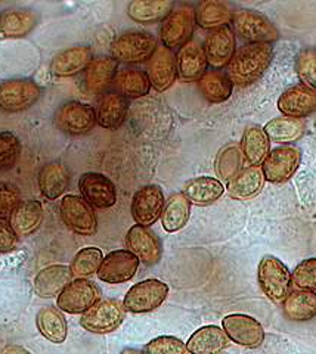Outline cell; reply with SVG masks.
<instances>
[{
	"label": "cell",
	"instance_id": "6da1fadb",
	"mask_svg": "<svg viewBox=\"0 0 316 354\" xmlns=\"http://www.w3.org/2000/svg\"><path fill=\"white\" fill-rule=\"evenodd\" d=\"M274 48L270 44H245L239 48L227 65V77L236 86L256 83L270 66Z\"/></svg>",
	"mask_w": 316,
	"mask_h": 354
},
{
	"label": "cell",
	"instance_id": "7a4b0ae2",
	"mask_svg": "<svg viewBox=\"0 0 316 354\" xmlns=\"http://www.w3.org/2000/svg\"><path fill=\"white\" fill-rule=\"evenodd\" d=\"M195 24V8L189 3H180L171 9V12L161 21L160 39L162 46L169 49L182 48L191 41Z\"/></svg>",
	"mask_w": 316,
	"mask_h": 354
},
{
	"label": "cell",
	"instance_id": "3957f363",
	"mask_svg": "<svg viewBox=\"0 0 316 354\" xmlns=\"http://www.w3.org/2000/svg\"><path fill=\"white\" fill-rule=\"evenodd\" d=\"M232 31L248 44H270L279 39V31L268 17L250 9H243L234 15Z\"/></svg>",
	"mask_w": 316,
	"mask_h": 354
},
{
	"label": "cell",
	"instance_id": "277c9868",
	"mask_svg": "<svg viewBox=\"0 0 316 354\" xmlns=\"http://www.w3.org/2000/svg\"><path fill=\"white\" fill-rule=\"evenodd\" d=\"M157 39L147 31H127L111 43V58L117 62L140 64L157 50Z\"/></svg>",
	"mask_w": 316,
	"mask_h": 354
},
{
	"label": "cell",
	"instance_id": "5b68a950",
	"mask_svg": "<svg viewBox=\"0 0 316 354\" xmlns=\"http://www.w3.org/2000/svg\"><path fill=\"white\" fill-rule=\"evenodd\" d=\"M257 279L261 291L277 303L286 300L292 285L288 268L274 256H265L260 260Z\"/></svg>",
	"mask_w": 316,
	"mask_h": 354
},
{
	"label": "cell",
	"instance_id": "8992f818",
	"mask_svg": "<svg viewBox=\"0 0 316 354\" xmlns=\"http://www.w3.org/2000/svg\"><path fill=\"white\" fill-rule=\"evenodd\" d=\"M124 306L118 300H102L82 315L80 325L92 334H110L124 320Z\"/></svg>",
	"mask_w": 316,
	"mask_h": 354
},
{
	"label": "cell",
	"instance_id": "52a82bcc",
	"mask_svg": "<svg viewBox=\"0 0 316 354\" xmlns=\"http://www.w3.org/2000/svg\"><path fill=\"white\" fill-rule=\"evenodd\" d=\"M167 295V283L158 279H147L130 288L123 300V306L127 312L148 313L165 303Z\"/></svg>",
	"mask_w": 316,
	"mask_h": 354
},
{
	"label": "cell",
	"instance_id": "ba28073f",
	"mask_svg": "<svg viewBox=\"0 0 316 354\" xmlns=\"http://www.w3.org/2000/svg\"><path fill=\"white\" fill-rule=\"evenodd\" d=\"M100 288L86 278L71 281L58 295L57 306L61 312L70 315H83L100 301Z\"/></svg>",
	"mask_w": 316,
	"mask_h": 354
},
{
	"label": "cell",
	"instance_id": "9c48e42d",
	"mask_svg": "<svg viewBox=\"0 0 316 354\" xmlns=\"http://www.w3.org/2000/svg\"><path fill=\"white\" fill-rule=\"evenodd\" d=\"M41 91L30 79H12L0 83V109L6 113H21L35 105Z\"/></svg>",
	"mask_w": 316,
	"mask_h": 354
},
{
	"label": "cell",
	"instance_id": "30bf717a",
	"mask_svg": "<svg viewBox=\"0 0 316 354\" xmlns=\"http://www.w3.org/2000/svg\"><path fill=\"white\" fill-rule=\"evenodd\" d=\"M61 218L74 234L83 236H92L96 234L97 220L92 207L83 198L67 195L62 198L59 205Z\"/></svg>",
	"mask_w": 316,
	"mask_h": 354
},
{
	"label": "cell",
	"instance_id": "8fae6325",
	"mask_svg": "<svg viewBox=\"0 0 316 354\" xmlns=\"http://www.w3.org/2000/svg\"><path fill=\"white\" fill-rule=\"evenodd\" d=\"M53 121L61 131L71 136H80L95 127L96 115L92 106L77 101H70L57 109Z\"/></svg>",
	"mask_w": 316,
	"mask_h": 354
},
{
	"label": "cell",
	"instance_id": "7c38bea8",
	"mask_svg": "<svg viewBox=\"0 0 316 354\" xmlns=\"http://www.w3.org/2000/svg\"><path fill=\"white\" fill-rule=\"evenodd\" d=\"M301 162V152L296 147H279L270 151L261 164L265 180L270 183L288 182Z\"/></svg>",
	"mask_w": 316,
	"mask_h": 354
},
{
	"label": "cell",
	"instance_id": "4fadbf2b",
	"mask_svg": "<svg viewBox=\"0 0 316 354\" xmlns=\"http://www.w3.org/2000/svg\"><path fill=\"white\" fill-rule=\"evenodd\" d=\"M222 326L227 338L241 347L257 348L265 341L263 326L252 316L230 315L222 320Z\"/></svg>",
	"mask_w": 316,
	"mask_h": 354
},
{
	"label": "cell",
	"instance_id": "5bb4252c",
	"mask_svg": "<svg viewBox=\"0 0 316 354\" xmlns=\"http://www.w3.org/2000/svg\"><path fill=\"white\" fill-rule=\"evenodd\" d=\"M165 205V194L158 185L144 186L133 195L132 217L136 225L149 227L161 217Z\"/></svg>",
	"mask_w": 316,
	"mask_h": 354
},
{
	"label": "cell",
	"instance_id": "9a60e30c",
	"mask_svg": "<svg viewBox=\"0 0 316 354\" xmlns=\"http://www.w3.org/2000/svg\"><path fill=\"white\" fill-rule=\"evenodd\" d=\"M139 259L129 250H118L106 254L101 268L97 270V278L105 283H124L133 279L139 269Z\"/></svg>",
	"mask_w": 316,
	"mask_h": 354
},
{
	"label": "cell",
	"instance_id": "2e32d148",
	"mask_svg": "<svg viewBox=\"0 0 316 354\" xmlns=\"http://www.w3.org/2000/svg\"><path fill=\"white\" fill-rule=\"evenodd\" d=\"M235 35L232 28L222 27L210 31L204 40V53L213 70H222L230 65L236 52Z\"/></svg>",
	"mask_w": 316,
	"mask_h": 354
},
{
	"label": "cell",
	"instance_id": "e0dca14e",
	"mask_svg": "<svg viewBox=\"0 0 316 354\" xmlns=\"http://www.w3.org/2000/svg\"><path fill=\"white\" fill-rule=\"evenodd\" d=\"M79 191L84 201L95 208H110L117 203L114 183L101 173H84L79 180Z\"/></svg>",
	"mask_w": 316,
	"mask_h": 354
},
{
	"label": "cell",
	"instance_id": "ac0fdd59",
	"mask_svg": "<svg viewBox=\"0 0 316 354\" xmlns=\"http://www.w3.org/2000/svg\"><path fill=\"white\" fill-rule=\"evenodd\" d=\"M148 79L157 92H166L178 79L176 55L166 46H158L148 61Z\"/></svg>",
	"mask_w": 316,
	"mask_h": 354
},
{
	"label": "cell",
	"instance_id": "d6986e66",
	"mask_svg": "<svg viewBox=\"0 0 316 354\" xmlns=\"http://www.w3.org/2000/svg\"><path fill=\"white\" fill-rule=\"evenodd\" d=\"M126 243L130 252L148 266H154L161 260V242L154 232L148 227L135 225L129 229L126 235Z\"/></svg>",
	"mask_w": 316,
	"mask_h": 354
},
{
	"label": "cell",
	"instance_id": "ffe728a7",
	"mask_svg": "<svg viewBox=\"0 0 316 354\" xmlns=\"http://www.w3.org/2000/svg\"><path fill=\"white\" fill-rule=\"evenodd\" d=\"M278 109L284 117L301 120L316 111V91L297 84L282 93L278 99Z\"/></svg>",
	"mask_w": 316,
	"mask_h": 354
},
{
	"label": "cell",
	"instance_id": "44dd1931",
	"mask_svg": "<svg viewBox=\"0 0 316 354\" xmlns=\"http://www.w3.org/2000/svg\"><path fill=\"white\" fill-rule=\"evenodd\" d=\"M129 109L127 99L117 91L105 92L97 101L95 115L96 123L106 130H117L124 123Z\"/></svg>",
	"mask_w": 316,
	"mask_h": 354
},
{
	"label": "cell",
	"instance_id": "7402d4cb",
	"mask_svg": "<svg viewBox=\"0 0 316 354\" xmlns=\"http://www.w3.org/2000/svg\"><path fill=\"white\" fill-rule=\"evenodd\" d=\"M39 22L35 10L10 8L0 14V39H23L36 28Z\"/></svg>",
	"mask_w": 316,
	"mask_h": 354
},
{
	"label": "cell",
	"instance_id": "603a6c76",
	"mask_svg": "<svg viewBox=\"0 0 316 354\" xmlns=\"http://www.w3.org/2000/svg\"><path fill=\"white\" fill-rule=\"evenodd\" d=\"M118 62L111 57H100L92 59L83 74L84 91L91 95L105 93L117 75Z\"/></svg>",
	"mask_w": 316,
	"mask_h": 354
},
{
	"label": "cell",
	"instance_id": "cb8c5ba5",
	"mask_svg": "<svg viewBox=\"0 0 316 354\" xmlns=\"http://www.w3.org/2000/svg\"><path fill=\"white\" fill-rule=\"evenodd\" d=\"M178 75L185 82L200 80L207 71V58L203 44L197 40H191L179 49L176 55Z\"/></svg>",
	"mask_w": 316,
	"mask_h": 354
},
{
	"label": "cell",
	"instance_id": "d4e9b609",
	"mask_svg": "<svg viewBox=\"0 0 316 354\" xmlns=\"http://www.w3.org/2000/svg\"><path fill=\"white\" fill-rule=\"evenodd\" d=\"M71 278L73 274L70 268L64 264H53L41 269L36 274L32 288H35L36 295L41 298H52L65 290V286L71 282Z\"/></svg>",
	"mask_w": 316,
	"mask_h": 354
},
{
	"label": "cell",
	"instance_id": "484cf974",
	"mask_svg": "<svg viewBox=\"0 0 316 354\" xmlns=\"http://www.w3.org/2000/svg\"><path fill=\"white\" fill-rule=\"evenodd\" d=\"M92 49L87 46L68 48L59 52L52 59L50 71L57 77H73L82 71H86L87 66L92 62Z\"/></svg>",
	"mask_w": 316,
	"mask_h": 354
},
{
	"label": "cell",
	"instance_id": "4316f807",
	"mask_svg": "<svg viewBox=\"0 0 316 354\" xmlns=\"http://www.w3.org/2000/svg\"><path fill=\"white\" fill-rule=\"evenodd\" d=\"M230 341L222 328L209 325L194 332L187 342V350L189 354H221L230 346Z\"/></svg>",
	"mask_w": 316,
	"mask_h": 354
},
{
	"label": "cell",
	"instance_id": "83f0119b",
	"mask_svg": "<svg viewBox=\"0 0 316 354\" xmlns=\"http://www.w3.org/2000/svg\"><path fill=\"white\" fill-rule=\"evenodd\" d=\"M225 192V186L221 180L214 177L201 176L191 179L185 183L182 194L187 196L188 201L195 205H212L219 199Z\"/></svg>",
	"mask_w": 316,
	"mask_h": 354
},
{
	"label": "cell",
	"instance_id": "f1b7e54d",
	"mask_svg": "<svg viewBox=\"0 0 316 354\" xmlns=\"http://www.w3.org/2000/svg\"><path fill=\"white\" fill-rule=\"evenodd\" d=\"M43 220V208L39 201L28 199L21 201L14 213L9 217V226L17 234V236H28L40 227Z\"/></svg>",
	"mask_w": 316,
	"mask_h": 354
},
{
	"label": "cell",
	"instance_id": "f546056e",
	"mask_svg": "<svg viewBox=\"0 0 316 354\" xmlns=\"http://www.w3.org/2000/svg\"><path fill=\"white\" fill-rule=\"evenodd\" d=\"M70 183V174L65 165L59 161H52L43 165L39 171V187L41 195L48 199H57Z\"/></svg>",
	"mask_w": 316,
	"mask_h": 354
},
{
	"label": "cell",
	"instance_id": "4dcf8cb0",
	"mask_svg": "<svg viewBox=\"0 0 316 354\" xmlns=\"http://www.w3.org/2000/svg\"><path fill=\"white\" fill-rule=\"evenodd\" d=\"M195 19L201 28L213 31L227 27L234 19V14L230 5L221 0H203L195 8Z\"/></svg>",
	"mask_w": 316,
	"mask_h": 354
},
{
	"label": "cell",
	"instance_id": "1f68e13d",
	"mask_svg": "<svg viewBox=\"0 0 316 354\" xmlns=\"http://www.w3.org/2000/svg\"><path fill=\"white\" fill-rule=\"evenodd\" d=\"M36 324L40 334L53 344H62L68 335V325L58 307L46 306L39 310Z\"/></svg>",
	"mask_w": 316,
	"mask_h": 354
},
{
	"label": "cell",
	"instance_id": "d6a6232c",
	"mask_svg": "<svg viewBox=\"0 0 316 354\" xmlns=\"http://www.w3.org/2000/svg\"><path fill=\"white\" fill-rule=\"evenodd\" d=\"M241 152L252 167H259L263 164L270 152V140L265 130L259 126L248 127L243 135Z\"/></svg>",
	"mask_w": 316,
	"mask_h": 354
},
{
	"label": "cell",
	"instance_id": "836d02e7",
	"mask_svg": "<svg viewBox=\"0 0 316 354\" xmlns=\"http://www.w3.org/2000/svg\"><path fill=\"white\" fill-rule=\"evenodd\" d=\"M173 8L171 0H133L127 5V15L139 24H154L165 19Z\"/></svg>",
	"mask_w": 316,
	"mask_h": 354
},
{
	"label": "cell",
	"instance_id": "e575fe53",
	"mask_svg": "<svg viewBox=\"0 0 316 354\" xmlns=\"http://www.w3.org/2000/svg\"><path fill=\"white\" fill-rule=\"evenodd\" d=\"M201 95L212 104H221L227 101L232 95V82L226 73L221 70L205 71L198 80Z\"/></svg>",
	"mask_w": 316,
	"mask_h": 354
},
{
	"label": "cell",
	"instance_id": "d590c367",
	"mask_svg": "<svg viewBox=\"0 0 316 354\" xmlns=\"http://www.w3.org/2000/svg\"><path fill=\"white\" fill-rule=\"evenodd\" d=\"M284 315L292 322H308L316 316V292L292 291L282 304Z\"/></svg>",
	"mask_w": 316,
	"mask_h": 354
},
{
	"label": "cell",
	"instance_id": "8d00e7d4",
	"mask_svg": "<svg viewBox=\"0 0 316 354\" xmlns=\"http://www.w3.org/2000/svg\"><path fill=\"white\" fill-rule=\"evenodd\" d=\"M265 183V176L260 167H248L239 171L234 179L227 182L226 189L231 196L248 199L256 196Z\"/></svg>",
	"mask_w": 316,
	"mask_h": 354
},
{
	"label": "cell",
	"instance_id": "74e56055",
	"mask_svg": "<svg viewBox=\"0 0 316 354\" xmlns=\"http://www.w3.org/2000/svg\"><path fill=\"white\" fill-rule=\"evenodd\" d=\"M191 216V203L182 192L173 194L165 205L161 214L162 229L169 234L178 232L187 226Z\"/></svg>",
	"mask_w": 316,
	"mask_h": 354
},
{
	"label": "cell",
	"instance_id": "f35d334b",
	"mask_svg": "<svg viewBox=\"0 0 316 354\" xmlns=\"http://www.w3.org/2000/svg\"><path fill=\"white\" fill-rule=\"evenodd\" d=\"M114 86L117 92L123 95L126 99L144 97L145 95H148L151 88L148 74L138 68H124L118 71L114 79Z\"/></svg>",
	"mask_w": 316,
	"mask_h": 354
},
{
	"label": "cell",
	"instance_id": "ab89813d",
	"mask_svg": "<svg viewBox=\"0 0 316 354\" xmlns=\"http://www.w3.org/2000/svg\"><path fill=\"white\" fill-rule=\"evenodd\" d=\"M266 136L270 142L277 143H292L299 140L304 133L303 120L290 118V117H278L270 120L263 127Z\"/></svg>",
	"mask_w": 316,
	"mask_h": 354
},
{
	"label": "cell",
	"instance_id": "60d3db41",
	"mask_svg": "<svg viewBox=\"0 0 316 354\" xmlns=\"http://www.w3.org/2000/svg\"><path fill=\"white\" fill-rule=\"evenodd\" d=\"M102 260H104V256L100 248L96 247L83 248L75 254L71 261V266H70L71 274L75 279H79V278H86V276L97 273V270L101 268Z\"/></svg>",
	"mask_w": 316,
	"mask_h": 354
},
{
	"label": "cell",
	"instance_id": "b9f144b4",
	"mask_svg": "<svg viewBox=\"0 0 316 354\" xmlns=\"http://www.w3.org/2000/svg\"><path fill=\"white\" fill-rule=\"evenodd\" d=\"M243 152L236 145L223 148L216 160V173L222 179L230 182L231 179L243 170Z\"/></svg>",
	"mask_w": 316,
	"mask_h": 354
},
{
	"label": "cell",
	"instance_id": "7bdbcfd3",
	"mask_svg": "<svg viewBox=\"0 0 316 354\" xmlns=\"http://www.w3.org/2000/svg\"><path fill=\"white\" fill-rule=\"evenodd\" d=\"M296 73L303 86L316 91V49H303L297 55Z\"/></svg>",
	"mask_w": 316,
	"mask_h": 354
},
{
	"label": "cell",
	"instance_id": "ee69618b",
	"mask_svg": "<svg viewBox=\"0 0 316 354\" xmlns=\"http://www.w3.org/2000/svg\"><path fill=\"white\" fill-rule=\"evenodd\" d=\"M19 139L10 131H0V170L12 169L19 158Z\"/></svg>",
	"mask_w": 316,
	"mask_h": 354
},
{
	"label": "cell",
	"instance_id": "f6af8a7d",
	"mask_svg": "<svg viewBox=\"0 0 316 354\" xmlns=\"http://www.w3.org/2000/svg\"><path fill=\"white\" fill-rule=\"evenodd\" d=\"M291 283L301 291L316 292V259L303 260L291 273Z\"/></svg>",
	"mask_w": 316,
	"mask_h": 354
},
{
	"label": "cell",
	"instance_id": "bcb514c9",
	"mask_svg": "<svg viewBox=\"0 0 316 354\" xmlns=\"http://www.w3.org/2000/svg\"><path fill=\"white\" fill-rule=\"evenodd\" d=\"M147 354H188L187 344L176 337L162 335L149 341L145 346Z\"/></svg>",
	"mask_w": 316,
	"mask_h": 354
},
{
	"label": "cell",
	"instance_id": "7dc6e473",
	"mask_svg": "<svg viewBox=\"0 0 316 354\" xmlns=\"http://www.w3.org/2000/svg\"><path fill=\"white\" fill-rule=\"evenodd\" d=\"M21 203L19 191L10 183H0V220H6Z\"/></svg>",
	"mask_w": 316,
	"mask_h": 354
},
{
	"label": "cell",
	"instance_id": "c3c4849f",
	"mask_svg": "<svg viewBox=\"0 0 316 354\" xmlns=\"http://www.w3.org/2000/svg\"><path fill=\"white\" fill-rule=\"evenodd\" d=\"M18 245V236L6 220H0V252H10Z\"/></svg>",
	"mask_w": 316,
	"mask_h": 354
},
{
	"label": "cell",
	"instance_id": "681fc988",
	"mask_svg": "<svg viewBox=\"0 0 316 354\" xmlns=\"http://www.w3.org/2000/svg\"><path fill=\"white\" fill-rule=\"evenodd\" d=\"M0 354H31L27 348L17 346V344H8L2 350H0Z\"/></svg>",
	"mask_w": 316,
	"mask_h": 354
},
{
	"label": "cell",
	"instance_id": "f907efd6",
	"mask_svg": "<svg viewBox=\"0 0 316 354\" xmlns=\"http://www.w3.org/2000/svg\"><path fill=\"white\" fill-rule=\"evenodd\" d=\"M122 354H147V353L136 350V348H126V350L122 351Z\"/></svg>",
	"mask_w": 316,
	"mask_h": 354
}]
</instances>
